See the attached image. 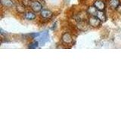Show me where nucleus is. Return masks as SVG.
<instances>
[{"instance_id":"10","label":"nucleus","mask_w":121,"mask_h":113,"mask_svg":"<svg viewBox=\"0 0 121 113\" xmlns=\"http://www.w3.org/2000/svg\"><path fill=\"white\" fill-rule=\"evenodd\" d=\"M107 3L109 10L115 11L117 8L121 3V0H107Z\"/></svg>"},{"instance_id":"6","label":"nucleus","mask_w":121,"mask_h":113,"mask_svg":"<svg viewBox=\"0 0 121 113\" xmlns=\"http://www.w3.org/2000/svg\"><path fill=\"white\" fill-rule=\"evenodd\" d=\"M37 13L34 12L32 10H27L26 12L22 15V17L24 20H28V21H33V20H36L37 18Z\"/></svg>"},{"instance_id":"12","label":"nucleus","mask_w":121,"mask_h":113,"mask_svg":"<svg viewBox=\"0 0 121 113\" xmlns=\"http://www.w3.org/2000/svg\"><path fill=\"white\" fill-rule=\"evenodd\" d=\"M86 11L87 14H88L89 16H96L98 11V9L93 5H89Z\"/></svg>"},{"instance_id":"11","label":"nucleus","mask_w":121,"mask_h":113,"mask_svg":"<svg viewBox=\"0 0 121 113\" xmlns=\"http://www.w3.org/2000/svg\"><path fill=\"white\" fill-rule=\"evenodd\" d=\"M39 38V42L41 43L42 44H45V42H47L48 41V39H49V35H48V32L47 31H45L43 32H42L40 34V36L38 37Z\"/></svg>"},{"instance_id":"14","label":"nucleus","mask_w":121,"mask_h":113,"mask_svg":"<svg viewBox=\"0 0 121 113\" xmlns=\"http://www.w3.org/2000/svg\"><path fill=\"white\" fill-rule=\"evenodd\" d=\"M39 41H36V40H33L32 41H30L29 43L27 48L29 49H36L39 47Z\"/></svg>"},{"instance_id":"9","label":"nucleus","mask_w":121,"mask_h":113,"mask_svg":"<svg viewBox=\"0 0 121 113\" xmlns=\"http://www.w3.org/2000/svg\"><path fill=\"white\" fill-rule=\"evenodd\" d=\"M1 5L3 8H14L17 2L15 0H0Z\"/></svg>"},{"instance_id":"13","label":"nucleus","mask_w":121,"mask_h":113,"mask_svg":"<svg viewBox=\"0 0 121 113\" xmlns=\"http://www.w3.org/2000/svg\"><path fill=\"white\" fill-rule=\"evenodd\" d=\"M96 16L98 17V18L99 19V20L102 23H104L106 20H107V19H108L107 14H106L105 11H98Z\"/></svg>"},{"instance_id":"15","label":"nucleus","mask_w":121,"mask_h":113,"mask_svg":"<svg viewBox=\"0 0 121 113\" xmlns=\"http://www.w3.org/2000/svg\"><path fill=\"white\" fill-rule=\"evenodd\" d=\"M115 12L121 15V3L118 5V7L117 8V9L115 10Z\"/></svg>"},{"instance_id":"4","label":"nucleus","mask_w":121,"mask_h":113,"mask_svg":"<svg viewBox=\"0 0 121 113\" xmlns=\"http://www.w3.org/2000/svg\"><path fill=\"white\" fill-rule=\"evenodd\" d=\"M41 0H33L31 4H30V10L33 11L36 13H39L40 11L43 9V3L41 2Z\"/></svg>"},{"instance_id":"7","label":"nucleus","mask_w":121,"mask_h":113,"mask_svg":"<svg viewBox=\"0 0 121 113\" xmlns=\"http://www.w3.org/2000/svg\"><path fill=\"white\" fill-rule=\"evenodd\" d=\"M92 5L96 8L98 11H105L107 9L108 3L106 0H94Z\"/></svg>"},{"instance_id":"2","label":"nucleus","mask_w":121,"mask_h":113,"mask_svg":"<svg viewBox=\"0 0 121 113\" xmlns=\"http://www.w3.org/2000/svg\"><path fill=\"white\" fill-rule=\"evenodd\" d=\"M53 16H54V13H53L50 9H48V8H43L39 13V20L43 21H45V20L48 21L53 17Z\"/></svg>"},{"instance_id":"3","label":"nucleus","mask_w":121,"mask_h":113,"mask_svg":"<svg viewBox=\"0 0 121 113\" xmlns=\"http://www.w3.org/2000/svg\"><path fill=\"white\" fill-rule=\"evenodd\" d=\"M87 20H88L89 26L92 29L99 28L102 24V22L98 18L97 16H89Z\"/></svg>"},{"instance_id":"16","label":"nucleus","mask_w":121,"mask_h":113,"mask_svg":"<svg viewBox=\"0 0 121 113\" xmlns=\"http://www.w3.org/2000/svg\"><path fill=\"white\" fill-rule=\"evenodd\" d=\"M41 1H42V2H43V1H45V0H41Z\"/></svg>"},{"instance_id":"5","label":"nucleus","mask_w":121,"mask_h":113,"mask_svg":"<svg viewBox=\"0 0 121 113\" xmlns=\"http://www.w3.org/2000/svg\"><path fill=\"white\" fill-rule=\"evenodd\" d=\"M75 27L77 29L78 31L80 32H85L86 30H88V29L90 27L89 24L88 23V20H81L76 23Z\"/></svg>"},{"instance_id":"8","label":"nucleus","mask_w":121,"mask_h":113,"mask_svg":"<svg viewBox=\"0 0 121 113\" xmlns=\"http://www.w3.org/2000/svg\"><path fill=\"white\" fill-rule=\"evenodd\" d=\"M27 8H26L24 4L22 3V2L21 1V0L17 2L16 5H15V7H14L15 11H16L17 14H21V15H23L26 11H27Z\"/></svg>"},{"instance_id":"1","label":"nucleus","mask_w":121,"mask_h":113,"mask_svg":"<svg viewBox=\"0 0 121 113\" xmlns=\"http://www.w3.org/2000/svg\"><path fill=\"white\" fill-rule=\"evenodd\" d=\"M60 40H61L62 44L65 45L66 47H70L74 43V37L73 34L70 32H64L60 37Z\"/></svg>"}]
</instances>
